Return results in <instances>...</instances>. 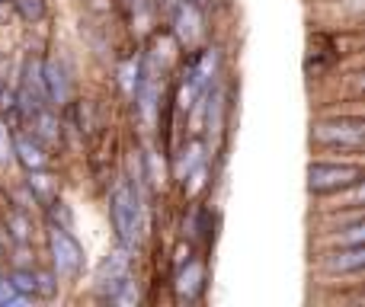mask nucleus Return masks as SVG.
Listing matches in <instances>:
<instances>
[{
    "label": "nucleus",
    "instance_id": "13",
    "mask_svg": "<svg viewBox=\"0 0 365 307\" xmlns=\"http://www.w3.org/2000/svg\"><path fill=\"white\" fill-rule=\"evenodd\" d=\"M26 189H29L32 202H38V205H48L51 199H58V179L48 173V170H29Z\"/></svg>",
    "mask_w": 365,
    "mask_h": 307
},
{
    "label": "nucleus",
    "instance_id": "8",
    "mask_svg": "<svg viewBox=\"0 0 365 307\" xmlns=\"http://www.w3.org/2000/svg\"><path fill=\"white\" fill-rule=\"evenodd\" d=\"M10 154H16V160L26 167V173L29 170H48V147L42 145L38 138H29V135H23L16 128V132H10Z\"/></svg>",
    "mask_w": 365,
    "mask_h": 307
},
{
    "label": "nucleus",
    "instance_id": "19",
    "mask_svg": "<svg viewBox=\"0 0 365 307\" xmlns=\"http://www.w3.org/2000/svg\"><path fill=\"white\" fill-rule=\"evenodd\" d=\"M192 4H199V6H205V4H208V0H192Z\"/></svg>",
    "mask_w": 365,
    "mask_h": 307
},
{
    "label": "nucleus",
    "instance_id": "12",
    "mask_svg": "<svg viewBox=\"0 0 365 307\" xmlns=\"http://www.w3.org/2000/svg\"><path fill=\"white\" fill-rule=\"evenodd\" d=\"M29 122H32V138H38L45 147H51V145H58L61 141V125H58V119H55V113H51L48 106H42L38 113H32L29 115Z\"/></svg>",
    "mask_w": 365,
    "mask_h": 307
},
{
    "label": "nucleus",
    "instance_id": "18",
    "mask_svg": "<svg viewBox=\"0 0 365 307\" xmlns=\"http://www.w3.org/2000/svg\"><path fill=\"white\" fill-rule=\"evenodd\" d=\"M13 304H26V298L6 279H0V307H13Z\"/></svg>",
    "mask_w": 365,
    "mask_h": 307
},
{
    "label": "nucleus",
    "instance_id": "11",
    "mask_svg": "<svg viewBox=\"0 0 365 307\" xmlns=\"http://www.w3.org/2000/svg\"><path fill=\"white\" fill-rule=\"evenodd\" d=\"M4 224H6V234H10L13 244H32V218L26 208L19 205H10L4 212Z\"/></svg>",
    "mask_w": 365,
    "mask_h": 307
},
{
    "label": "nucleus",
    "instance_id": "21",
    "mask_svg": "<svg viewBox=\"0 0 365 307\" xmlns=\"http://www.w3.org/2000/svg\"><path fill=\"white\" fill-rule=\"evenodd\" d=\"M0 4H10V0H0Z\"/></svg>",
    "mask_w": 365,
    "mask_h": 307
},
{
    "label": "nucleus",
    "instance_id": "10",
    "mask_svg": "<svg viewBox=\"0 0 365 307\" xmlns=\"http://www.w3.org/2000/svg\"><path fill=\"white\" fill-rule=\"evenodd\" d=\"M205 288V266L199 259L189 256L186 263L177 266V282H173V291H177L180 301H195Z\"/></svg>",
    "mask_w": 365,
    "mask_h": 307
},
{
    "label": "nucleus",
    "instance_id": "3",
    "mask_svg": "<svg viewBox=\"0 0 365 307\" xmlns=\"http://www.w3.org/2000/svg\"><path fill=\"white\" fill-rule=\"evenodd\" d=\"M356 182H362V167L359 163H327L314 160L308 167V189L314 195H334L346 192Z\"/></svg>",
    "mask_w": 365,
    "mask_h": 307
},
{
    "label": "nucleus",
    "instance_id": "16",
    "mask_svg": "<svg viewBox=\"0 0 365 307\" xmlns=\"http://www.w3.org/2000/svg\"><path fill=\"white\" fill-rule=\"evenodd\" d=\"M55 295H58L55 269H36V298H55Z\"/></svg>",
    "mask_w": 365,
    "mask_h": 307
},
{
    "label": "nucleus",
    "instance_id": "7",
    "mask_svg": "<svg viewBox=\"0 0 365 307\" xmlns=\"http://www.w3.org/2000/svg\"><path fill=\"white\" fill-rule=\"evenodd\" d=\"M42 87H45L48 106L61 109L71 103V77L61 61H42Z\"/></svg>",
    "mask_w": 365,
    "mask_h": 307
},
{
    "label": "nucleus",
    "instance_id": "1",
    "mask_svg": "<svg viewBox=\"0 0 365 307\" xmlns=\"http://www.w3.org/2000/svg\"><path fill=\"white\" fill-rule=\"evenodd\" d=\"M141 202H145V195H141L138 182L119 179L113 186V192H109V214H113L115 237L128 250H135V244L141 237V227H145V221H141V208L145 205Z\"/></svg>",
    "mask_w": 365,
    "mask_h": 307
},
{
    "label": "nucleus",
    "instance_id": "5",
    "mask_svg": "<svg viewBox=\"0 0 365 307\" xmlns=\"http://www.w3.org/2000/svg\"><path fill=\"white\" fill-rule=\"evenodd\" d=\"M128 253H132V250L119 244L100 263V269H96V282H93L96 285V295L106 298V301L128 282V279H132V256H128Z\"/></svg>",
    "mask_w": 365,
    "mask_h": 307
},
{
    "label": "nucleus",
    "instance_id": "4",
    "mask_svg": "<svg viewBox=\"0 0 365 307\" xmlns=\"http://www.w3.org/2000/svg\"><path fill=\"white\" fill-rule=\"evenodd\" d=\"M311 138L324 147H343V151H362L365 141V122L359 115H334L321 119L311 132Z\"/></svg>",
    "mask_w": 365,
    "mask_h": 307
},
{
    "label": "nucleus",
    "instance_id": "9",
    "mask_svg": "<svg viewBox=\"0 0 365 307\" xmlns=\"http://www.w3.org/2000/svg\"><path fill=\"white\" fill-rule=\"evenodd\" d=\"M365 266V246L353 244V246H336L324 256V272L330 276H359Z\"/></svg>",
    "mask_w": 365,
    "mask_h": 307
},
{
    "label": "nucleus",
    "instance_id": "20",
    "mask_svg": "<svg viewBox=\"0 0 365 307\" xmlns=\"http://www.w3.org/2000/svg\"><path fill=\"white\" fill-rule=\"evenodd\" d=\"M0 259H4V244H0Z\"/></svg>",
    "mask_w": 365,
    "mask_h": 307
},
{
    "label": "nucleus",
    "instance_id": "6",
    "mask_svg": "<svg viewBox=\"0 0 365 307\" xmlns=\"http://www.w3.org/2000/svg\"><path fill=\"white\" fill-rule=\"evenodd\" d=\"M205 6L192 4V0H180L177 10L170 13V26L182 42V48H195L205 38Z\"/></svg>",
    "mask_w": 365,
    "mask_h": 307
},
{
    "label": "nucleus",
    "instance_id": "17",
    "mask_svg": "<svg viewBox=\"0 0 365 307\" xmlns=\"http://www.w3.org/2000/svg\"><path fill=\"white\" fill-rule=\"evenodd\" d=\"M109 301H113V304H138V285H135V279H128V282L122 285V288L115 291Z\"/></svg>",
    "mask_w": 365,
    "mask_h": 307
},
{
    "label": "nucleus",
    "instance_id": "14",
    "mask_svg": "<svg viewBox=\"0 0 365 307\" xmlns=\"http://www.w3.org/2000/svg\"><path fill=\"white\" fill-rule=\"evenodd\" d=\"M6 282H10L26 301L36 298V269H32V266H16V269L6 276Z\"/></svg>",
    "mask_w": 365,
    "mask_h": 307
},
{
    "label": "nucleus",
    "instance_id": "2",
    "mask_svg": "<svg viewBox=\"0 0 365 307\" xmlns=\"http://www.w3.org/2000/svg\"><path fill=\"white\" fill-rule=\"evenodd\" d=\"M48 253H51V269L61 279H81L83 272V246L77 244V237L71 234V227H61L51 221L48 224Z\"/></svg>",
    "mask_w": 365,
    "mask_h": 307
},
{
    "label": "nucleus",
    "instance_id": "15",
    "mask_svg": "<svg viewBox=\"0 0 365 307\" xmlns=\"http://www.w3.org/2000/svg\"><path fill=\"white\" fill-rule=\"evenodd\" d=\"M16 6V13L26 19V23H38L45 16V0H10Z\"/></svg>",
    "mask_w": 365,
    "mask_h": 307
}]
</instances>
